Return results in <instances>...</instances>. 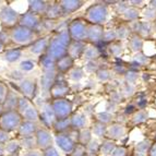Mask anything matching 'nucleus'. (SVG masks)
<instances>
[{
  "label": "nucleus",
  "instance_id": "dca6fc26",
  "mask_svg": "<svg viewBox=\"0 0 156 156\" xmlns=\"http://www.w3.org/2000/svg\"><path fill=\"white\" fill-rule=\"evenodd\" d=\"M84 49H85V46L82 42H72L68 48V55L72 59H74V58H78L81 55H83Z\"/></svg>",
  "mask_w": 156,
  "mask_h": 156
},
{
  "label": "nucleus",
  "instance_id": "412c9836",
  "mask_svg": "<svg viewBox=\"0 0 156 156\" xmlns=\"http://www.w3.org/2000/svg\"><path fill=\"white\" fill-rule=\"evenodd\" d=\"M41 67L45 72H54L56 68V60L50 58L48 55H44L41 58Z\"/></svg>",
  "mask_w": 156,
  "mask_h": 156
},
{
  "label": "nucleus",
  "instance_id": "9d476101",
  "mask_svg": "<svg viewBox=\"0 0 156 156\" xmlns=\"http://www.w3.org/2000/svg\"><path fill=\"white\" fill-rule=\"evenodd\" d=\"M39 117L44 121L45 125H48V126L50 125L54 126L56 122V120H57V118L55 116V112H54V109H52V106L50 104H45L43 106L42 112L39 115Z\"/></svg>",
  "mask_w": 156,
  "mask_h": 156
},
{
  "label": "nucleus",
  "instance_id": "603ef678",
  "mask_svg": "<svg viewBox=\"0 0 156 156\" xmlns=\"http://www.w3.org/2000/svg\"><path fill=\"white\" fill-rule=\"evenodd\" d=\"M120 51H121V47L119 45L117 44L110 45V52H112V55H118Z\"/></svg>",
  "mask_w": 156,
  "mask_h": 156
},
{
  "label": "nucleus",
  "instance_id": "13d9d810",
  "mask_svg": "<svg viewBox=\"0 0 156 156\" xmlns=\"http://www.w3.org/2000/svg\"><path fill=\"white\" fill-rule=\"evenodd\" d=\"M25 156H41V154L37 151H30L29 153L25 154Z\"/></svg>",
  "mask_w": 156,
  "mask_h": 156
},
{
  "label": "nucleus",
  "instance_id": "bb28decb",
  "mask_svg": "<svg viewBox=\"0 0 156 156\" xmlns=\"http://www.w3.org/2000/svg\"><path fill=\"white\" fill-rule=\"evenodd\" d=\"M63 13V10L60 5H52L47 8L46 14L49 19H55L60 16Z\"/></svg>",
  "mask_w": 156,
  "mask_h": 156
},
{
  "label": "nucleus",
  "instance_id": "c756f323",
  "mask_svg": "<svg viewBox=\"0 0 156 156\" xmlns=\"http://www.w3.org/2000/svg\"><path fill=\"white\" fill-rule=\"evenodd\" d=\"M83 56H84V58H86V59L94 60L95 58H97L99 56V51L96 47H94V46L85 47V49H84V52H83Z\"/></svg>",
  "mask_w": 156,
  "mask_h": 156
},
{
  "label": "nucleus",
  "instance_id": "052dcab7",
  "mask_svg": "<svg viewBox=\"0 0 156 156\" xmlns=\"http://www.w3.org/2000/svg\"><path fill=\"white\" fill-rule=\"evenodd\" d=\"M5 153V146L2 143H0V156H2Z\"/></svg>",
  "mask_w": 156,
  "mask_h": 156
},
{
  "label": "nucleus",
  "instance_id": "5fc2aeb1",
  "mask_svg": "<svg viewBox=\"0 0 156 156\" xmlns=\"http://www.w3.org/2000/svg\"><path fill=\"white\" fill-rule=\"evenodd\" d=\"M145 16H147L148 19H154L156 16V10L153 8H150L147 10H145Z\"/></svg>",
  "mask_w": 156,
  "mask_h": 156
},
{
  "label": "nucleus",
  "instance_id": "a18cd8bd",
  "mask_svg": "<svg viewBox=\"0 0 156 156\" xmlns=\"http://www.w3.org/2000/svg\"><path fill=\"white\" fill-rule=\"evenodd\" d=\"M116 37H117V35H116V32L108 31V32H104L103 39H104V41H114Z\"/></svg>",
  "mask_w": 156,
  "mask_h": 156
},
{
  "label": "nucleus",
  "instance_id": "3c124183",
  "mask_svg": "<svg viewBox=\"0 0 156 156\" xmlns=\"http://www.w3.org/2000/svg\"><path fill=\"white\" fill-rule=\"evenodd\" d=\"M82 76H83V72H82L81 69H76V70H74L71 73V79L72 80H80Z\"/></svg>",
  "mask_w": 156,
  "mask_h": 156
},
{
  "label": "nucleus",
  "instance_id": "e433bc0d",
  "mask_svg": "<svg viewBox=\"0 0 156 156\" xmlns=\"http://www.w3.org/2000/svg\"><path fill=\"white\" fill-rule=\"evenodd\" d=\"M19 146H20V144H19L18 142L11 141V142H9V143L5 145V153H8V154L16 153V151H18Z\"/></svg>",
  "mask_w": 156,
  "mask_h": 156
},
{
  "label": "nucleus",
  "instance_id": "c03bdc74",
  "mask_svg": "<svg viewBox=\"0 0 156 156\" xmlns=\"http://www.w3.org/2000/svg\"><path fill=\"white\" fill-rule=\"evenodd\" d=\"M139 16V12L135 9H129V10L126 11V16H127L129 20H134Z\"/></svg>",
  "mask_w": 156,
  "mask_h": 156
},
{
  "label": "nucleus",
  "instance_id": "8fccbe9b",
  "mask_svg": "<svg viewBox=\"0 0 156 156\" xmlns=\"http://www.w3.org/2000/svg\"><path fill=\"white\" fill-rule=\"evenodd\" d=\"M9 141V134L7 131L2 130V129H0V143H5V142H8Z\"/></svg>",
  "mask_w": 156,
  "mask_h": 156
},
{
  "label": "nucleus",
  "instance_id": "680f3d73",
  "mask_svg": "<svg viewBox=\"0 0 156 156\" xmlns=\"http://www.w3.org/2000/svg\"><path fill=\"white\" fill-rule=\"evenodd\" d=\"M151 156H156V144L151 148Z\"/></svg>",
  "mask_w": 156,
  "mask_h": 156
},
{
  "label": "nucleus",
  "instance_id": "f8f14e48",
  "mask_svg": "<svg viewBox=\"0 0 156 156\" xmlns=\"http://www.w3.org/2000/svg\"><path fill=\"white\" fill-rule=\"evenodd\" d=\"M104 36V30L98 24H92L87 27V33H86V38L92 41V42H99L103 39Z\"/></svg>",
  "mask_w": 156,
  "mask_h": 156
},
{
  "label": "nucleus",
  "instance_id": "a878e982",
  "mask_svg": "<svg viewBox=\"0 0 156 156\" xmlns=\"http://www.w3.org/2000/svg\"><path fill=\"white\" fill-rule=\"evenodd\" d=\"M123 133H125V128L121 125H118V123L110 126L109 129H108V134L112 139H120L123 135Z\"/></svg>",
  "mask_w": 156,
  "mask_h": 156
},
{
  "label": "nucleus",
  "instance_id": "a19ab883",
  "mask_svg": "<svg viewBox=\"0 0 156 156\" xmlns=\"http://www.w3.org/2000/svg\"><path fill=\"white\" fill-rule=\"evenodd\" d=\"M7 95H8L7 87H5V85H3L2 83H0V104H3V101H5Z\"/></svg>",
  "mask_w": 156,
  "mask_h": 156
},
{
  "label": "nucleus",
  "instance_id": "c85d7f7f",
  "mask_svg": "<svg viewBox=\"0 0 156 156\" xmlns=\"http://www.w3.org/2000/svg\"><path fill=\"white\" fill-rule=\"evenodd\" d=\"M22 55V51L20 49H10L5 54V59L9 62H14L20 59Z\"/></svg>",
  "mask_w": 156,
  "mask_h": 156
},
{
  "label": "nucleus",
  "instance_id": "bf43d9fd",
  "mask_svg": "<svg viewBox=\"0 0 156 156\" xmlns=\"http://www.w3.org/2000/svg\"><path fill=\"white\" fill-rule=\"evenodd\" d=\"M134 109H135V107L133 106V105H130V106L127 107V110H126V112H127V114H131V112H134Z\"/></svg>",
  "mask_w": 156,
  "mask_h": 156
},
{
  "label": "nucleus",
  "instance_id": "393cba45",
  "mask_svg": "<svg viewBox=\"0 0 156 156\" xmlns=\"http://www.w3.org/2000/svg\"><path fill=\"white\" fill-rule=\"evenodd\" d=\"M22 115H23L25 121H31V122H35L39 118V114L37 112V109L34 106H32V105Z\"/></svg>",
  "mask_w": 156,
  "mask_h": 156
},
{
  "label": "nucleus",
  "instance_id": "864d4df0",
  "mask_svg": "<svg viewBox=\"0 0 156 156\" xmlns=\"http://www.w3.org/2000/svg\"><path fill=\"white\" fill-rule=\"evenodd\" d=\"M112 156H125L126 155L125 148L123 147H117L114 152H112Z\"/></svg>",
  "mask_w": 156,
  "mask_h": 156
},
{
  "label": "nucleus",
  "instance_id": "de8ad7c7",
  "mask_svg": "<svg viewBox=\"0 0 156 156\" xmlns=\"http://www.w3.org/2000/svg\"><path fill=\"white\" fill-rule=\"evenodd\" d=\"M44 154H45V156H59L57 150H56L55 147H52V146L46 148L45 152H44Z\"/></svg>",
  "mask_w": 156,
  "mask_h": 156
},
{
  "label": "nucleus",
  "instance_id": "20e7f679",
  "mask_svg": "<svg viewBox=\"0 0 156 156\" xmlns=\"http://www.w3.org/2000/svg\"><path fill=\"white\" fill-rule=\"evenodd\" d=\"M10 36H11V39H12L14 43L23 45V44H27V43L33 42L35 33H34L33 30H30L22 25H18V26H14L12 29Z\"/></svg>",
  "mask_w": 156,
  "mask_h": 156
},
{
  "label": "nucleus",
  "instance_id": "72a5a7b5",
  "mask_svg": "<svg viewBox=\"0 0 156 156\" xmlns=\"http://www.w3.org/2000/svg\"><path fill=\"white\" fill-rule=\"evenodd\" d=\"M31 106V103H30L29 98H26V97H21V98H19V104H18V112L20 114H23L29 107Z\"/></svg>",
  "mask_w": 156,
  "mask_h": 156
},
{
  "label": "nucleus",
  "instance_id": "c9c22d12",
  "mask_svg": "<svg viewBox=\"0 0 156 156\" xmlns=\"http://www.w3.org/2000/svg\"><path fill=\"white\" fill-rule=\"evenodd\" d=\"M86 148H87V153L91 156H93L94 154L98 153V152L101 151V146H99V144L97 143L96 141H91V142L86 145Z\"/></svg>",
  "mask_w": 156,
  "mask_h": 156
},
{
  "label": "nucleus",
  "instance_id": "338daca9",
  "mask_svg": "<svg viewBox=\"0 0 156 156\" xmlns=\"http://www.w3.org/2000/svg\"><path fill=\"white\" fill-rule=\"evenodd\" d=\"M0 112H1V107H0Z\"/></svg>",
  "mask_w": 156,
  "mask_h": 156
},
{
  "label": "nucleus",
  "instance_id": "79ce46f5",
  "mask_svg": "<svg viewBox=\"0 0 156 156\" xmlns=\"http://www.w3.org/2000/svg\"><path fill=\"white\" fill-rule=\"evenodd\" d=\"M146 117H147V115L143 112H140L134 116V122L135 123H140V122H143L146 120Z\"/></svg>",
  "mask_w": 156,
  "mask_h": 156
},
{
  "label": "nucleus",
  "instance_id": "7c9ffc66",
  "mask_svg": "<svg viewBox=\"0 0 156 156\" xmlns=\"http://www.w3.org/2000/svg\"><path fill=\"white\" fill-rule=\"evenodd\" d=\"M79 140H80V144L83 146H86L87 144L92 141V133L90 130H83L80 133V136H79Z\"/></svg>",
  "mask_w": 156,
  "mask_h": 156
},
{
  "label": "nucleus",
  "instance_id": "09e8293b",
  "mask_svg": "<svg viewBox=\"0 0 156 156\" xmlns=\"http://www.w3.org/2000/svg\"><path fill=\"white\" fill-rule=\"evenodd\" d=\"M97 76H98L99 80L106 81L109 79V72H108L107 70H101V71H98V73H97Z\"/></svg>",
  "mask_w": 156,
  "mask_h": 156
},
{
  "label": "nucleus",
  "instance_id": "b1692460",
  "mask_svg": "<svg viewBox=\"0 0 156 156\" xmlns=\"http://www.w3.org/2000/svg\"><path fill=\"white\" fill-rule=\"evenodd\" d=\"M19 104V98L12 93H8L7 97H5L3 105L5 106L7 110H16V108H18Z\"/></svg>",
  "mask_w": 156,
  "mask_h": 156
},
{
  "label": "nucleus",
  "instance_id": "f257e3e1",
  "mask_svg": "<svg viewBox=\"0 0 156 156\" xmlns=\"http://www.w3.org/2000/svg\"><path fill=\"white\" fill-rule=\"evenodd\" d=\"M72 43V38L68 30L61 31L55 38H52L49 42L47 48V55L54 60H59L60 58L68 55V48Z\"/></svg>",
  "mask_w": 156,
  "mask_h": 156
},
{
  "label": "nucleus",
  "instance_id": "774afa93",
  "mask_svg": "<svg viewBox=\"0 0 156 156\" xmlns=\"http://www.w3.org/2000/svg\"><path fill=\"white\" fill-rule=\"evenodd\" d=\"M85 156H91V155H85Z\"/></svg>",
  "mask_w": 156,
  "mask_h": 156
},
{
  "label": "nucleus",
  "instance_id": "0eeeda50",
  "mask_svg": "<svg viewBox=\"0 0 156 156\" xmlns=\"http://www.w3.org/2000/svg\"><path fill=\"white\" fill-rule=\"evenodd\" d=\"M20 20L19 13L16 10H13L11 7H3L0 10V21L2 22V24L7 26H13L16 25V22Z\"/></svg>",
  "mask_w": 156,
  "mask_h": 156
},
{
  "label": "nucleus",
  "instance_id": "473e14b6",
  "mask_svg": "<svg viewBox=\"0 0 156 156\" xmlns=\"http://www.w3.org/2000/svg\"><path fill=\"white\" fill-rule=\"evenodd\" d=\"M106 132H107V128L104 123L97 121V122L93 126V133L95 135H97V136H104Z\"/></svg>",
  "mask_w": 156,
  "mask_h": 156
},
{
  "label": "nucleus",
  "instance_id": "39448f33",
  "mask_svg": "<svg viewBox=\"0 0 156 156\" xmlns=\"http://www.w3.org/2000/svg\"><path fill=\"white\" fill-rule=\"evenodd\" d=\"M52 109L55 112V116L57 120L66 119L69 118V116L72 112V104L68 99L65 98H58L52 101Z\"/></svg>",
  "mask_w": 156,
  "mask_h": 156
},
{
  "label": "nucleus",
  "instance_id": "69168bd1",
  "mask_svg": "<svg viewBox=\"0 0 156 156\" xmlns=\"http://www.w3.org/2000/svg\"><path fill=\"white\" fill-rule=\"evenodd\" d=\"M135 156H144V155H143V154H140V153H138V154H136V155H135Z\"/></svg>",
  "mask_w": 156,
  "mask_h": 156
},
{
  "label": "nucleus",
  "instance_id": "4be33fe9",
  "mask_svg": "<svg viewBox=\"0 0 156 156\" xmlns=\"http://www.w3.org/2000/svg\"><path fill=\"white\" fill-rule=\"evenodd\" d=\"M30 11L39 14V13H46L48 5L45 1H39V0H35V1H30Z\"/></svg>",
  "mask_w": 156,
  "mask_h": 156
},
{
  "label": "nucleus",
  "instance_id": "49530a36",
  "mask_svg": "<svg viewBox=\"0 0 156 156\" xmlns=\"http://www.w3.org/2000/svg\"><path fill=\"white\" fill-rule=\"evenodd\" d=\"M110 118H112V116L109 114H107V112L98 115V121L101 123H104V125L106 122H108V121H110Z\"/></svg>",
  "mask_w": 156,
  "mask_h": 156
},
{
  "label": "nucleus",
  "instance_id": "aec40b11",
  "mask_svg": "<svg viewBox=\"0 0 156 156\" xmlns=\"http://www.w3.org/2000/svg\"><path fill=\"white\" fill-rule=\"evenodd\" d=\"M56 82V76L54 72H45L41 78V84L44 90H50Z\"/></svg>",
  "mask_w": 156,
  "mask_h": 156
},
{
  "label": "nucleus",
  "instance_id": "ddd939ff",
  "mask_svg": "<svg viewBox=\"0 0 156 156\" xmlns=\"http://www.w3.org/2000/svg\"><path fill=\"white\" fill-rule=\"evenodd\" d=\"M20 90L24 94V96L26 98H32L35 95V91H36V84L35 81L31 80V79H25L20 83Z\"/></svg>",
  "mask_w": 156,
  "mask_h": 156
},
{
  "label": "nucleus",
  "instance_id": "58836bf2",
  "mask_svg": "<svg viewBox=\"0 0 156 156\" xmlns=\"http://www.w3.org/2000/svg\"><path fill=\"white\" fill-rule=\"evenodd\" d=\"M85 153H86V152H85V146L79 144V145H76V148H74L72 156H85Z\"/></svg>",
  "mask_w": 156,
  "mask_h": 156
},
{
  "label": "nucleus",
  "instance_id": "37998d69",
  "mask_svg": "<svg viewBox=\"0 0 156 156\" xmlns=\"http://www.w3.org/2000/svg\"><path fill=\"white\" fill-rule=\"evenodd\" d=\"M148 147H150L148 141H144V142H141V143L138 144V146H136V150H138V152L140 154H143Z\"/></svg>",
  "mask_w": 156,
  "mask_h": 156
},
{
  "label": "nucleus",
  "instance_id": "cd10ccee",
  "mask_svg": "<svg viewBox=\"0 0 156 156\" xmlns=\"http://www.w3.org/2000/svg\"><path fill=\"white\" fill-rule=\"evenodd\" d=\"M55 130L58 131V132H63L67 129L71 127V120L70 118H66V119H60V120H56L55 125Z\"/></svg>",
  "mask_w": 156,
  "mask_h": 156
},
{
  "label": "nucleus",
  "instance_id": "ea45409f",
  "mask_svg": "<svg viewBox=\"0 0 156 156\" xmlns=\"http://www.w3.org/2000/svg\"><path fill=\"white\" fill-rule=\"evenodd\" d=\"M21 69L24 71H31L34 69V62L31 60H25L21 63Z\"/></svg>",
  "mask_w": 156,
  "mask_h": 156
},
{
  "label": "nucleus",
  "instance_id": "1a4fd4ad",
  "mask_svg": "<svg viewBox=\"0 0 156 156\" xmlns=\"http://www.w3.org/2000/svg\"><path fill=\"white\" fill-rule=\"evenodd\" d=\"M56 143H57V145L67 154L72 153V152L74 151V148H76L74 141H73L68 134L57 135V136H56Z\"/></svg>",
  "mask_w": 156,
  "mask_h": 156
},
{
  "label": "nucleus",
  "instance_id": "4c0bfd02",
  "mask_svg": "<svg viewBox=\"0 0 156 156\" xmlns=\"http://www.w3.org/2000/svg\"><path fill=\"white\" fill-rule=\"evenodd\" d=\"M22 144L25 146L26 148H32L34 146V144H36V140L34 141L33 136H27V138H23Z\"/></svg>",
  "mask_w": 156,
  "mask_h": 156
},
{
  "label": "nucleus",
  "instance_id": "2f4dec72",
  "mask_svg": "<svg viewBox=\"0 0 156 156\" xmlns=\"http://www.w3.org/2000/svg\"><path fill=\"white\" fill-rule=\"evenodd\" d=\"M116 150L115 147V143L112 141H105L104 143L101 145V153H104L105 155H108V154H112V152Z\"/></svg>",
  "mask_w": 156,
  "mask_h": 156
},
{
  "label": "nucleus",
  "instance_id": "2eb2a0df",
  "mask_svg": "<svg viewBox=\"0 0 156 156\" xmlns=\"http://www.w3.org/2000/svg\"><path fill=\"white\" fill-rule=\"evenodd\" d=\"M19 132L23 138H27V136H33V133L37 132V126L35 122H31V121H24L21 123V126L19 127Z\"/></svg>",
  "mask_w": 156,
  "mask_h": 156
},
{
  "label": "nucleus",
  "instance_id": "f704fd0d",
  "mask_svg": "<svg viewBox=\"0 0 156 156\" xmlns=\"http://www.w3.org/2000/svg\"><path fill=\"white\" fill-rule=\"evenodd\" d=\"M142 46H143V42H142V39H141L140 37L133 36L132 38L130 39V47L133 51H139V50H141Z\"/></svg>",
  "mask_w": 156,
  "mask_h": 156
},
{
  "label": "nucleus",
  "instance_id": "f3484780",
  "mask_svg": "<svg viewBox=\"0 0 156 156\" xmlns=\"http://www.w3.org/2000/svg\"><path fill=\"white\" fill-rule=\"evenodd\" d=\"M82 1H79V0H63L60 2V5L62 8L63 12H74V11L79 10V9L82 7Z\"/></svg>",
  "mask_w": 156,
  "mask_h": 156
},
{
  "label": "nucleus",
  "instance_id": "e2e57ef3",
  "mask_svg": "<svg viewBox=\"0 0 156 156\" xmlns=\"http://www.w3.org/2000/svg\"><path fill=\"white\" fill-rule=\"evenodd\" d=\"M151 3H152V5H152V8H153V9L155 8V9H156V1H152Z\"/></svg>",
  "mask_w": 156,
  "mask_h": 156
},
{
  "label": "nucleus",
  "instance_id": "6ab92c4d",
  "mask_svg": "<svg viewBox=\"0 0 156 156\" xmlns=\"http://www.w3.org/2000/svg\"><path fill=\"white\" fill-rule=\"evenodd\" d=\"M73 66V59L69 55H66L65 57L60 58L59 60L56 61V68L60 72H67L70 70Z\"/></svg>",
  "mask_w": 156,
  "mask_h": 156
},
{
  "label": "nucleus",
  "instance_id": "0e129e2a",
  "mask_svg": "<svg viewBox=\"0 0 156 156\" xmlns=\"http://www.w3.org/2000/svg\"><path fill=\"white\" fill-rule=\"evenodd\" d=\"M3 46H5V45H3V44H2V43L0 42V51H1V50H2V49H3Z\"/></svg>",
  "mask_w": 156,
  "mask_h": 156
},
{
  "label": "nucleus",
  "instance_id": "9b49d317",
  "mask_svg": "<svg viewBox=\"0 0 156 156\" xmlns=\"http://www.w3.org/2000/svg\"><path fill=\"white\" fill-rule=\"evenodd\" d=\"M36 144L38 147L46 150L50 147L51 144V135L47 130H37L36 132Z\"/></svg>",
  "mask_w": 156,
  "mask_h": 156
},
{
  "label": "nucleus",
  "instance_id": "4d7b16f0",
  "mask_svg": "<svg viewBox=\"0 0 156 156\" xmlns=\"http://www.w3.org/2000/svg\"><path fill=\"white\" fill-rule=\"evenodd\" d=\"M5 39L8 41V35H7V34H5V32H0V42L2 43L3 45H5Z\"/></svg>",
  "mask_w": 156,
  "mask_h": 156
},
{
  "label": "nucleus",
  "instance_id": "f03ea898",
  "mask_svg": "<svg viewBox=\"0 0 156 156\" xmlns=\"http://www.w3.org/2000/svg\"><path fill=\"white\" fill-rule=\"evenodd\" d=\"M21 123V114L18 110H7L0 116V129L7 132L18 129Z\"/></svg>",
  "mask_w": 156,
  "mask_h": 156
},
{
  "label": "nucleus",
  "instance_id": "6e6552de",
  "mask_svg": "<svg viewBox=\"0 0 156 156\" xmlns=\"http://www.w3.org/2000/svg\"><path fill=\"white\" fill-rule=\"evenodd\" d=\"M19 23L20 25L24 26V27H27L30 30H35L37 26L39 25V16L36 13L32 12V11H27L26 13H24L23 16H20V20H19Z\"/></svg>",
  "mask_w": 156,
  "mask_h": 156
},
{
  "label": "nucleus",
  "instance_id": "7ed1b4c3",
  "mask_svg": "<svg viewBox=\"0 0 156 156\" xmlns=\"http://www.w3.org/2000/svg\"><path fill=\"white\" fill-rule=\"evenodd\" d=\"M107 16H108V11H107L106 5L96 3V5H91L87 11H86V19L92 24H98L106 21Z\"/></svg>",
  "mask_w": 156,
  "mask_h": 156
},
{
  "label": "nucleus",
  "instance_id": "5701e85b",
  "mask_svg": "<svg viewBox=\"0 0 156 156\" xmlns=\"http://www.w3.org/2000/svg\"><path fill=\"white\" fill-rule=\"evenodd\" d=\"M71 120V127L74 129H83L86 125V117L83 114H76L73 115Z\"/></svg>",
  "mask_w": 156,
  "mask_h": 156
},
{
  "label": "nucleus",
  "instance_id": "423d86ee",
  "mask_svg": "<svg viewBox=\"0 0 156 156\" xmlns=\"http://www.w3.org/2000/svg\"><path fill=\"white\" fill-rule=\"evenodd\" d=\"M68 31L70 33L71 38L74 42H82L83 39L86 38L87 26L85 25V23L83 21H81V20H74L69 25Z\"/></svg>",
  "mask_w": 156,
  "mask_h": 156
},
{
  "label": "nucleus",
  "instance_id": "a211bd4d",
  "mask_svg": "<svg viewBox=\"0 0 156 156\" xmlns=\"http://www.w3.org/2000/svg\"><path fill=\"white\" fill-rule=\"evenodd\" d=\"M48 45H49V42H48V39L47 38H39L32 44L31 51L33 52V54H36V55L43 54L45 50H47Z\"/></svg>",
  "mask_w": 156,
  "mask_h": 156
},
{
  "label": "nucleus",
  "instance_id": "4468645a",
  "mask_svg": "<svg viewBox=\"0 0 156 156\" xmlns=\"http://www.w3.org/2000/svg\"><path fill=\"white\" fill-rule=\"evenodd\" d=\"M50 92H51V95L55 97L56 99L58 98H62L66 94L69 93V87L66 84V82H57L56 81L55 84L52 85V87L50 89Z\"/></svg>",
  "mask_w": 156,
  "mask_h": 156
},
{
  "label": "nucleus",
  "instance_id": "6e6d98bb",
  "mask_svg": "<svg viewBox=\"0 0 156 156\" xmlns=\"http://www.w3.org/2000/svg\"><path fill=\"white\" fill-rule=\"evenodd\" d=\"M136 78H138V74H136L135 72H128L127 73V81H129V83L134 82V81L136 80Z\"/></svg>",
  "mask_w": 156,
  "mask_h": 156
}]
</instances>
